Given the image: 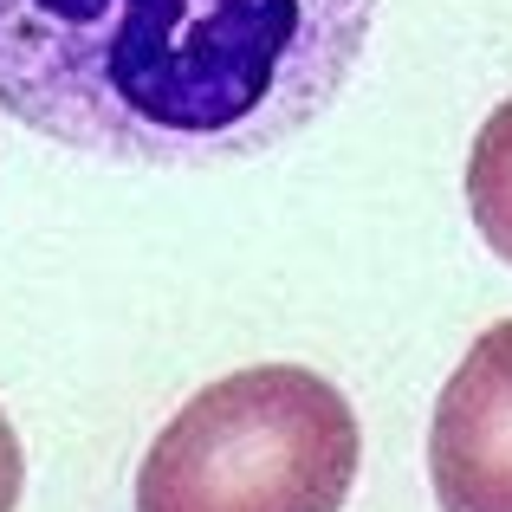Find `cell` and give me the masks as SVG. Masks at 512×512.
Here are the masks:
<instances>
[{"label": "cell", "mask_w": 512, "mask_h": 512, "mask_svg": "<svg viewBox=\"0 0 512 512\" xmlns=\"http://www.w3.org/2000/svg\"><path fill=\"white\" fill-rule=\"evenodd\" d=\"M467 214H474L480 240L512 266V98L493 104V117L474 137V156H467Z\"/></svg>", "instance_id": "277c9868"}, {"label": "cell", "mask_w": 512, "mask_h": 512, "mask_svg": "<svg viewBox=\"0 0 512 512\" xmlns=\"http://www.w3.org/2000/svg\"><path fill=\"white\" fill-rule=\"evenodd\" d=\"M376 0H0V117L104 163L208 169L338 104Z\"/></svg>", "instance_id": "6da1fadb"}, {"label": "cell", "mask_w": 512, "mask_h": 512, "mask_svg": "<svg viewBox=\"0 0 512 512\" xmlns=\"http://www.w3.org/2000/svg\"><path fill=\"white\" fill-rule=\"evenodd\" d=\"M428 487L441 512H512V318L480 331L441 383Z\"/></svg>", "instance_id": "3957f363"}, {"label": "cell", "mask_w": 512, "mask_h": 512, "mask_svg": "<svg viewBox=\"0 0 512 512\" xmlns=\"http://www.w3.org/2000/svg\"><path fill=\"white\" fill-rule=\"evenodd\" d=\"M20 487H26V454H20V435H13L7 409H0V512L20 506Z\"/></svg>", "instance_id": "5b68a950"}, {"label": "cell", "mask_w": 512, "mask_h": 512, "mask_svg": "<svg viewBox=\"0 0 512 512\" xmlns=\"http://www.w3.org/2000/svg\"><path fill=\"white\" fill-rule=\"evenodd\" d=\"M357 409L305 363H247L195 389L137 467V512H344Z\"/></svg>", "instance_id": "7a4b0ae2"}]
</instances>
